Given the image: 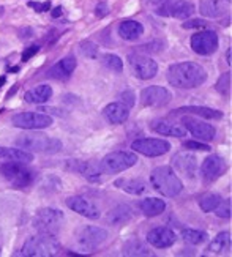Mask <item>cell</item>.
I'll return each mask as SVG.
<instances>
[{
  "mask_svg": "<svg viewBox=\"0 0 232 257\" xmlns=\"http://www.w3.org/2000/svg\"><path fill=\"white\" fill-rule=\"evenodd\" d=\"M168 82L177 88H196L207 81V73L194 62H182L171 65L168 70Z\"/></svg>",
  "mask_w": 232,
  "mask_h": 257,
  "instance_id": "6da1fadb",
  "label": "cell"
},
{
  "mask_svg": "<svg viewBox=\"0 0 232 257\" xmlns=\"http://www.w3.org/2000/svg\"><path fill=\"white\" fill-rule=\"evenodd\" d=\"M150 183L158 193H161L166 197L179 196L183 189L182 180L169 166L155 167V169L150 172Z\"/></svg>",
  "mask_w": 232,
  "mask_h": 257,
  "instance_id": "7a4b0ae2",
  "label": "cell"
},
{
  "mask_svg": "<svg viewBox=\"0 0 232 257\" xmlns=\"http://www.w3.org/2000/svg\"><path fill=\"white\" fill-rule=\"evenodd\" d=\"M16 147L29 152H41V153H57L62 150V142L59 139L49 138L41 133H26L18 136L15 141Z\"/></svg>",
  "mask_w": 232,
  "mask_h": 257,
  "instance_id": "3957f363",
  "label": "cell"
},
{
  "mask_svg": "<svg viewBox=\"0 0 232 257\" xmlns=\"http://www.w3.org/2000/svg\"><path fill=\"white\" fill-rule=\"evenodd\" d=\"M60 249V243L55 238V235H48V233H40L37 237H30L24 246H22L19 255L24 257H48L55 255Z\"/></svg>",
  "mask_w": 232,
  "mask_h": 257,
  "instance_id": "277c9868",
  "label": "cell"
},
{
  "mask_svg": "<svg viewBox=\"0 0 232 257\" xmlns=\"http://www.w3.org/2000/svg\"><path fill=\"white\" fill-rule=\"evenodd\" d=\"M65 216L57 208H41L38 210L37 216L33 218V226L40 233H48V235H57L63 226Z\"/></svg>",
  "mask_w": 232,
  "mask_h": 257,
  "instance_id": "5b68a950",
  "label": "cell"
},
{
  "mask_svg": "<svg viewBox=\"0 0 232 257\" xmlns=\"http://www.w3.org/2000/svg\"><path fill=\"white\" fill-rule=\"evenodd\" d=\"M128 63H130L131 74L141 81H149V79H152V77L157 76V73H158L157 62L150 57H147L146 54H141V52L130 54Z\"/></svg>",
  "mask_w": 232,
  "mask_h": 257,
  "instance_id": "8992f818",
  "label": "cell"
},
{
  "mask_svg": "<svg viewBox=\"0 0 232 257\" xmlns=\"http://www.w3.org/2000/svg\"><path fill=\"white\" fill-rule=\"evenodd\" d=\"M138 163V156L133 152H114L101 160V169L109 174L124 172Z\"/></svg>",
  "mask_w": 232,
  "mask_h": 257,
  "instance_id": "52a82bcc",
  "label": "cell"
},
{
  "mask_svg": "<svg viewBox=\"0 0 232 257\" xmlns=\"http://www.w3.org/2000/svg\"><path fill=\"white\" fill-rule=\"evenodd\" d=\"M11 123L16 128L21 130H29V131H37V130H44L52 125V117L43 112H21L16 114L11 118Z\"/></svg>",
  "mask_w": 232,
  "mask_h": 257,
  "instance_id": "ba28073f",
  "label": "cell"
},
{
  "mask_svg": "<svg viewBox=\"0 0 232 257\" xmlns=\"http://www.w3.org/2000/svg\"><path fill=\"white\" fill-rule=\"evenodd\" d=\"M107 240V232L101 227L96 226H87L82 227L76 235L77 246L82 248L84 251H95Z\"/></svg>",
  "mask_w": 232,
  "mask_h": 257,
  "instance_id": "9c48e42d",
  "label": "cell"
},
{
  "mask_svg": "<svg viewBox=\"0 0 232 257\" xmlns=\"http://www.w3.org/2000/svg\"><path fill=\"white\" fill-rule=\"evenodd\" d=\"M155 13L163 18H175V19H188L194 13V5L186 0H169L160 7H157Z\"/></svg>",
  "mask_w": 232,
  "mask_h": 257,
  "instance_id": "30bf717a",
  "label": "cell"
},
{
  "mask_svg": "<svg viewBox=\"0 0 232 257\" xmlns=\"http://www.w3.org/2000/svg\"><path fill=\"white\" fill-rule=\"evenodd\" d=\"M191 49L199 55H212L218 49V35L213 30H204L191 37Z\"/></svg>",
  "mask_w": 232,
  "mask_h": 257,
  "instance_id": "8fae6325",
  "label": "cell"
},
{
  "mask_svg": "<svg viewBox=\"0 0 232 257\" xmlns=\"http://www.w3.org/2000/svg\"><path fill=\"white\" fill-rule=\"evenodd\" d=\"M131 149L138 153H142L144 156L155 158V156H161V155L168 153L171 150V144L163 139H150V138L144 139L142 138V139H136L133 142Z\"/></svg>",
  "mask_w": 232,
  "mask_h": 257,
  "instance_id": "7c38bea8",
  "label": "cell"
},
{
  "mask_svg": "<svg viewBox=\"0 0 232 257\" xmlns=\"http://www.w3.org/2000/svg\"><path fill=\"white\" fill-rule=\"evenodd\" d=\"M171 92L161 85H150L141 92V103L142 106L149 107H163L171 101Z\"/></svg>",
  "mask_w": 232,
  "mask_h": 257,
  "instance_id": "4fadbf2b",
  "label": "cell"
},
{
  "mask_svg": "<svg viewBox=\"0 0 232 257\" xmlns=\"http://www.w3.org/2000/svg\"><path fill=\"white\" fill-rule=\"evenodd\" d=\"M66 169L82 175L85 180L92 183H99L103 180V175H104L101 166L87 163V161H66Z\"/></svg>",
  "mask_w": 232,
  "mask_h": 257,
  "instance_id": "5bb4252c",
  "label": "cell"
},
{
  "mask_svg": "<svg viewBox=\"0 0 232 257\" xmlns=\"http://www.w3.org/2000/svg\"><path fill=\"white\" fill-rule=\"evenodd\" d=\"M182 125L185 126L186 131H190L194 138L205 141V142L212 141L215 138V134H216V131H215V128L212 125H208V123L201 121V120H196L193 117H188V115H185L182 118Z\"/></svg>",
  "mask_w": 232,
  "mask_h": 257,
  "instance_id": "9a60e30c",
  "label": "cell"
},
{
  "mask_svg": "<svg viewBox=\"0 0 232 257\" xmlns=\"http://www.w3.org/2000/svg\"><path fill=\"white\" fill-rule=\"evenodd\" d=\"M226 171V163L219 155H210L201 166V175L205 183L215 182L216 178Z\"/></svg>",
  "mask_w": 232,
  "mask_h": 257,
  "instance_id": "2e32d148",
  "label": "cell"
},
{
  "mask_svg": "<svg viewBox=\"0 0 232 257\" xmlns=\"http://www.w3.org/2000/svg\"><path fill=\"white\" fill-rule=\"evenodd\" d=\"M66 207L73 210L74 213L81 215L88 219H98L99 218V210L95 204H92L90 200H87L81 196H73L66 199Z\"/></svg>",
  "mask_w": 232,
  "mask_h": 257,
  "instance_id": "e0dca14e",
  "label": "cell"
},
{
  "mask_svg": "<svg viewBox=\"0 0 232 257\" xmlns=\"http://www.w3.org/2000/svg\"><path fill=\"white\" fill-rule=\"evenodd\" d=\"M147 243L153 248H169L175 243V233L169 227H155L147 233Z\"/></svg>",
  "mask_w": 232,
  "mask_h": 257,
  "instance_id": "ac0fdd59",
  "label": "cell"
},
{
  "mask_svg": "<svg viewBox=\"0 0 232 257\" xmlns=\"http://www.w3.org/2000/svg\"><path fill=\"white\" fill-rule=\"evenodd\" d=\"M150 130L163 134V136H174V138H185L186 130L183 125L177 123V121H171L168 118H157L150 123Z\"/></svg>",
  "mask_w": 232,
  "mask_h": 257,
  "instance_id": "d6986e66",
  "label": "cell"
},
{
  "mask_svg": "<svg viewBox=\"0 0 232 257\" xmlns=\"http://www.w3.org/2000/svg\"><path fill=\"white\" fill-rule=\"evenodd\" d=\"M230 8V4L226 0H201L199 4V11L205 18L218 19L221 16L227 15V11Z\"/></svg>",
  "mask_w": 232,
  "mask_h": 257,
  "instance_id": "ffe728a7",
  "label": "cell"
},
{
  "mask_svg": "<svg viewBox=\"0 0 232 257\" xmlns=\"http://www.w3.org/2000/svg\"><path fill=\"white\" fill-rule=\"evenodd\" d=\"M172 164L175 169L186 178H193L196 175L197 161L194 158V155L191 153H177L172 160Z\"/></svg>",
  "mask_w": 232,
  "mask_h": 257,
  "instance_id": "44dd1931",
  "label": "cell"
},
{
  "mask_svg": "<svg viewBox=\"0 0 232 257\" xmlns=\"http://www.w3.org/2000/svg\"><path fill=\"white\" fill-rule=\"evenodd\" d=\"M74 68H76V59L73 55H68V57H63L57 65H54L48 71V76L51 79L65 81V79H68L70 74L74 71Z\"/></svg>",
  "mask_w": 232,
  "mask_h": 257,
  "instance_id": "7402d4cb",
  "label": "cell"
},
{
  "mask_svg": "<svg viewBox=\"0 0 232 257\" xmlns=\"http://www.w3.org/2000/svg\"><path fill=\"white\" fill-rule=\"evenodd\" d=\"M193 114L202 118H208V120H221L223 118V112L212 107H204V106H185L180 109H175L172 114Z\"/></svg>",
  "mask_w": 232,
  "mask_h": 257,
  "instance_id": "603a6c76",
  "label": "cell"
},
{
  "mask_svg": "<svg viewBox=\"0 0 232 257\" xmlns=\"http://www.w3.org/2000/svg\"><path fill=\"white\" fill-rule=\"evenodd\" d=\"M104 117L114 125L124 123V121H127L130 117V109L125 104H122L120 101L110 103L104 107Z\"/></svg>",
  "mask_w": 232,
  "mask_h": 257,
  "instance_id": "cb8c5ba5",
  "label": "cell"
},
{
  "mask_svg": "<svg viewBox=\"0 0 232 257\" xmlns=\"http://www.w3.org/2000/svg\"><path fill=\"white\" fill-rule=\"evenodd\" d=\"M131 216H133L131 208L127 204H119L106 215V221L110 226H122V224H127L131 219Z\"/></svg>",
  "mask_w": 232,
  "mask_h": 257,
  "instance_id": "d4e9b609",
  "label": "cell"
},
{
  "mask_svg": "<svg viewBox=\"0 0 232 257\" xmlns=\"http://www.w3.org/2000/svg\"><path fill=\"white\" fill-rule=\"evenodd\" d=\"M0 158L27 164L33 161V155L32 152L19 149V147H0Z\"/></svg>",
  "mask_w": 232,
  "mask_h": 257,
  "instance_id": "484cf974",
  "label": "cell"
},
{
  "mask_svg": "<svg viewBox=\"0 0 232 257\" xmlns=\"http://www.w3.org/2000/svg\"><path fill=\"white\" fill-rule=\"evenodd\" d=\"M144 33V26L138 21H124L119 26V35L127 41H135Z\"/></svg>",
  "mask_w": 232,
  "mask_h": 257,
  "instance_id": "4316f807",
  "label": "cell"
},
{
  "mask_svg": "<svg viewBox=\"0 0 232 257\" xmlns=\"http://www.w3.org/2000/svg\"><path fill=\"white\" fill-rule=\"evenodd\" d=\"M51 96H52V88L44 84V85H37L35 88L26 92L24 99L32 104H43V103H46Z\"/></svg>",
  "mask_w": 232,
  "mask_h": 257,
  "instance_id": "83f0119b",
  "label": "cell"
},
{
  "mask_svg": "<svg viewBox=\"0 0 232 257\" xmlns=\"http://www.w3.org/2000/svg\"><path fill=\"white\" fill-rule=\"evenodd\" d=\"M139 208L146 216H158L166 210V204L158 197H147L139 202Z\"/></svg>",
  "mask_w": 232,
  "mask_h": 257,
  "instance_id": "f1b7e54d",
  "label": "cell"
},
{
  "mask_svg": "<svg viewBox=\"0 0 232 257\" xmlns=\"http://www.w3.org/2000/svg\"><path fill=\"white\" fill-rule=\"evenodd\" d=\"M115 186H119L120 189H124L125 193L133 194V196H139L142 193H146V182L141 180V178H120V180L115 182Z\"/></svg>",
  "mask_w": 232,
  "mask_h": 257,
  "instance_id": "f546056e",
  "label": "cell"
},
{
  "mask_svg": "<svg viewBox=\"0 0 232 257\" xmlns=\"http://www.w3.org/2000/svg\"><path fill=\"white\" fill-rule=\"evenodd\" d=\"M229 249H230V233L227 230L219 232L218 235L210 241L208 248H207V251L212 254H221Z\"/></svg>",
  "mask_w": 232,
  "mask_h": 257,
  "instance_id": "4dcf8cb0",
  "label": "cell"
},
{
  "mask_svg": "<svg viewBox=\"0 0 232 257\" xmlns=\"http://www.w3.org/2000/svg\"><path fill=\"white\" fill-rule=\"evenodd\" d=\"M124 255L127 257H144V255H152L149 246L141 240H130L124 246Z\"/></svg>",
  "mask_w": 232,
  "mask_h": 257,
  "instance_id": "1f68e13d",
  "label": "cell"
},
{
  "mask_svg": "<svg viewBox=\"0 0 232 257\" xmlns=\"http://www.w3.org/2000/svg\"><path fill=\"white\" fill-rule=\"evenodd\" d=\"M182 238L190 243V244H202L207 241L208 235L204 230H197V229H185L182 230Z\"/></svg>",
  "mask_w": 232,
  "mask_h": 257,
  "instance_id": "d6a6232c",
  "label": "cell"
},
{
  "mask_svg": "<svg viewBox=\"0 0 232 257\" xmlns=\"http://www.w3.org/2000/svg\"><path fill=\"white\" fill-rule=\"evenodd\" d=\"M221 196L219 194H215V193H207L204 196L199 197V207H201L202 211H205V213H208V211H213L218 204L221 202Z\"/></svg>",
  "mask_w": 232,
  "mask_h": 257,
  "instance_id": "836d02e7",
  "label": "cell"
},
{
  "mask_svg": "<svg viewBox=\"0 0 232 257\" xmlns=\"http://www.w3.org/2000/svg\"><path fill=\"white\" fill-rule=\"evenodd\" d=\"M24 167H26V163H18V161L5 163L4 166H0V174H2L4 178H7L8 182H11Z\"/></svg>",
  "mask_w": 232,
  "mask_h": 257,
  "instance_id": "e575fe53",
  "label": "cell"
},
{
  "mask_svg": "<svg viewBox=\"0 0 232 257\" xmlns=\"http://www.w3.org/2000/svg\"><path fill=\"white\" fill-rule=\"evenodd\" d=\"M33 178H35V175H33V172L30 171V169H27V167H24L13 180H11L10 183L13 185L15 188H27V186H30L32 183H33Z\"/></svg>",
  "mask_w": 232,
  "mask_h": 257,
  "instance_id": "d590c367",
  "label": "cell"
},
{
  "mask_svg": "<svg viewBox=\"0 0 232 257\" xmlns=\"http://www.w3.org/2000/svg\"><path fill=\"white\" fill-rule=\"evenodd\" d=\"M103 65L106 66V68H109L110 71L114 73H122L124 71V62H122V59L119 57V55H114V54H104L103 57Z\"/></svg>",
  "mask_w": 232,
  "mask_h": 257,
  "instance_id": "8d00e7d4",
  "label": "cell"
},
{
  "mask_svg": "<svg viewBox=\"0 0 232 257\" xmlns=\"http://www.w3.org/2000/svg\"><path fill=\"white\" fill-rule=\"evenodd\" d=\"M79 52L87 59H95L98 55V46L92 41H82L79 44Z\"/></svg>",
  "mask_w": 232,
  "mask_h": 257,
  "instance_id": "74e56055",
  "label": "cell"
},
{
  "mask_svg": "<svg viewBox=\"0 0 232 257\" xmlns=\"http://www.w3.org/2000/svg\"><path fill=\"white\" fill-rule=\"evenodd\" d=\"M216 90L219 93H223L224 96L229 95L230 92V73H224L219 76V79L216 81Z\"/></svg>",
  "mask_w": 232,
  "mask_h": 257,
  "instance_id": "f35d334b",
  "label": "cell"
},
{
  "mask_svg": "<svg viewBox=\"0 0 232 257\" xmlns=\"http://www.w3.org/2000/svg\"><path fill=\"white\" fill-rule=\"evenodd\" d=\"M213 211H215V215H216V216L224 218V219H229V218H230V200H229V199L221 200V202L218 204V207H216Z\"/></svg>",
  "mask_w": 232,
  "mask_h": 257,
  "instance_id": "ab89813d",
  "label": "cell"
},
{
  "mask_svg": "<svg viewBox=\"0 0 232 257\" xmlns=\"http://www.w3.org/2000/svg\"><path fill=\"white\" fill-rule=\"evenodd\" d=\"M119 98H120V103H122V104H125L128 109L133 107V106H135V103H136V101H135V99H136V98H135V93H133L131 90L122 92Z\"/></svg>",
  "mask_w": 232,
  "mask_h": 257,
  "instance_id": "60d3db41",
  "label": "cell"
},
{
  "mask_svg": "<svg viewBox=\"0 0 232 257\" xmlns=\"http://www.w3.org/2000/svg\"><path fill=\"white\" fill-rule=\"evenodd\" d=\"M185 147L190 149V150H196V152H208L210 147L207 144H202V142H197V141H186L185 142Z\"/></svg>",
  "mask_w": 232,
  "mask_h": 257,
  "instance_id": "b9f144b4",
  "label": "cell"
},
{
  "mask_svg": "<svg viewBox=\"0 0 232 257\" xmlns=\"http://www.w3.org/2000/svg\"><path fill=\"white\" fill-rule=\"evenodd\" d=\"M205 26H207V22L204 19H191V21H185L182 24L183 29H201Z\"/></svg>",
  "mask_w": 232,
  "mask_h": 257,
  "instance_id": "7bdbcfd3",
  "label": "cell"
},
{
  "mask_svg": "<svg viewBox=\"0 0 232 257\" xmlns=\"http://www.w3.org/2000/svg\"><path fill=\"white\" fill-rule=\"evenodd\" d=\"M29 8H33L37 11V13H44V11H48L51 8V2H44V4H40V2H29L27 4Z\"/></svg>",
  "mask_w": 232,
  "mask_h": 257,
  "instance_id": "ee69618b",
  "label": "cell"
},
{
  "mask_svg": "<svg viewBox=\"0 0 232 257\" xmlns=\"http://www.w3.org/2000/svg\"><path fill=\"white\" fill-rule=\"evenodd\" d=\"M40 51V46L38 44H33V46H30V48H27V49H24V52H22V62H27L29 59H32L33 55H35L37 52Z\"/></svg>",
  "mask_w": 232,
  "mask_h": 257,
  "instance_id": "f6af8a7d",
  "label": "cell"
},
{
  "mask_svg": "<svg viewBox=\"0 0 232 257\" xmlns=\"http://www.w3.org/2000/svg\"><path fill=\"white\" fill-rule=\"evenodd\" d=\"M107 13H109V7L104 4V2H99L98 5H96V8H95V15H96V18H104V16H107Z\"/></svg>",
  "mask_w": 232,
  "mask_h": 257,
  "instance_id": "bcb514c9",
  "label": "cell"
},
{
  "mask_svg": "<svg viewBox=\"0 0 232 257\" xmlns=\"http://www.w3.org/2000/svg\"><path fill=\"white\" fill-rule=\"evenodd\" d=\"M38 112H43V114H55V115H59V117H63L65 115L60 109H54V107H41Z\"/></svg>",
  "mask_w": 232,
  "mask_h": 257,
  "instance_id": "7dc6e473",
  "label": "cell"
},
{
  "mask_svg": "<svg viewBox=\"0 0 232 257\" xmlns=\"http://www.w3.org/2000/svg\"><path fill=\"white\" fill-rule=\"evenodd\" d=\"M19 35H21V38L22 40H26V38H30L32 35H33V30L29 27V29H22V30H19Z\"/></svg>",
  "mask_w": 232,
  "mask_h": 257,
  "instance_id": "c3c4849f",
  "label": "cell"
},
{
  "mask_svg": "<svg viewBox=\"0 0 232 257\" xmlns=\"http://www.w3.org/2000/svg\"><path fill=\"white\" fill-rule=\"evenodd\" d=\"M147 5H150V7H160V5H163V4H166V2H169V0H144Z\"/></svg>",
  "mask_w": 232,
  "mask_h": 257,
  "instance_id": "681fc988",
  "label": "cell"
},
{
  "mask_svg": "<svg viewBox=\"0 0 232 257\" xmlns=\"http://www.w3.org/2000/svg\"><path fill=\"white\" fill-rule=\"evenodd\" d=\"M62 15V7H57L55 10H52V18H59Z\"/></svg>",
  "mask_w": 232,
  "mask_h": 257,
  "instance_id": "f907efd6",
  "label": "cell"
},
{
  "mask_svg": "<svg viewBox=\"0 0 232 257\" xmlns=\"http://www.w3.org/2000/svg\"><path fill=\"white\" fill-rule=\"evenodd\" d=\"M226 62H227V65H230V49H227V52H226Z\"/></svg>",
  "mask_w": 232,
  "mask_h": 257,
  "instance_id": "816d5d0a",
  "label": "cell"
},
{
  "mask_svg": "<svg viewBox=\"0 0 232 257\" xmlns=\"http://www.w3.org/2000/svg\"><path fill=\"white\" fill-rule=\"evenodd\" d=\"M5 82H7V77H5V76H2V77H0V87H4V85H5Z\"/></svg>",
  "mask_w": 232,
  "mask_h": 257,
  "instance_id": "f5cc1de1",
  "label": "cell"
},
{
  "mask_svg": "<svg viewBox=\"0 0 232 257\" xmlns=\"http://www.w3.org/2000/svg\"><path fill=\"white\" fill-rule=\"evenodd\" d=\"M4 11H5V8H4V7H0V16L4 15Z\"/></svg>",
  "mask_w": 232,
  "mask_h": 257,
  "instance_id": "db71d44e",
  "label": "cell"
},
{
  "mask_svg": "<svg viewBox=\"0 0 232 257\" xmlns=\"http://www.w3.org/2000/svg\"><path fill=\"white\" fill-rule=\"evenodd\" d=\"M226 2H229V4H230V0H226Z\"/></svg>",
  "mask_w": 232,
  "mask_h": 257,
  "instance_id": "11a10c76",
  "label": "cell"
}]
</instances>
